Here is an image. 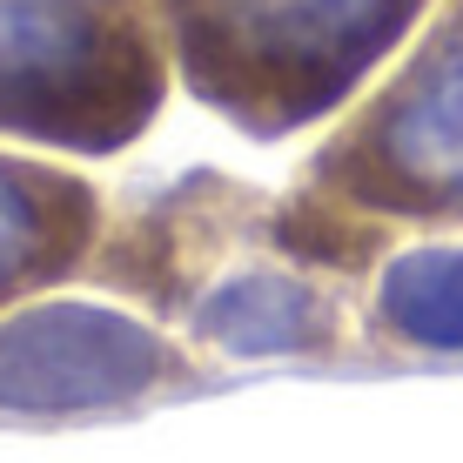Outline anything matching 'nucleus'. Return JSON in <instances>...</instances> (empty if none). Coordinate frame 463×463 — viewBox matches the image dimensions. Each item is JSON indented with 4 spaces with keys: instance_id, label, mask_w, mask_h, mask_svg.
I'll list each match as a JSON object with an SVG mask.
<instances>
[{
    "instance_id": "f257e3e1",
    "label": "nucleus",
    "mask_w": 463,
    "mask_h": 463,
    "mask_svg": "<svg viewBox=\"0 0 463 463\" xmlns=\"http://www.w3.org/2000/svg\"><path fill=\"white\" fill-rule=\"evenodd\" d=\"M336 162L343 188L383 215L463 222V0L430 21Z\"/></svg>"
},
{
    "instance_id": "f03ea898",
    "label": "nucleus",
    "mask_w": 463,
    "mask_h": 463,
    "mask_svg": "<svg viewBox=\"0 0 463 463\" xmlns=\"http://www.w3.org/2000/svg\"><path fill=\"white\" fill-rule=\"evenodd\" d=\"M423 0H202L215 61L289 88V115L323 108L417 21Z\"/></svg>"
},
{
    "instance_id": "7ed1b4c3",
    "label": "nucleus",
    "mask_w": 463,
    "mask_h": 463,
    "mask_svg": "<svg viewBox=\"0 0 463 463\" xmlns=\"http://www.w3.org/2000/svg\"><path fill=\"white\" fill-rule=\"evenodd\" d=\"M121 81V41L81 0H0V121L61 128L101 115Z\"/></svg>"
},
{
    "instance_id": "20e7f679",
    "label": "nucleus",
    "mask_w": 463,
    "mask_h": 463,
    "mask_svg": "<svg viewBox=\"0 0 463 463\" xmlns=\"http://www.w3.org/2000/svg\"><path fill=\"white\" fill-rule=\"evenodd\" d=\"M155 370H162V343L121 316L41 309L0 329V403H101L141 390Z\"/></svg>"
},
{
    "instance_id": "39448f33",
    "label": "nucleus",
    "mask_w": 463,
    "mask_h": 463,
    "mask_svg": "<svg viewBox=\"0 0 463 463\" xmlns=\"http://www.w3.org/2000/svg\"><path fill=\"white\" fill-rule=\"evenodd\" d=\"M383 323L410 343L463 349V249H417L383 276Z\"/></svg>"
},
{
    "instance_id": "423d86ee",
    "label": "nucleus",
    "mask_w": 463,
    "mask_h": 463,
    "mask_svg": "<svg viewBox=\"0 0 463 463\" xmlns=\"http://www.w3.org/2000/svg\"><path fill=\"white\" fill-rule=\"evenodd\" d=\"M209 329L235 349H289L316 329V302L282 276H249L209 302Z\"/></svg>"
},
{
    "instance_id": "0eeeda50",
    "label": "nucleus",
    "mask_w": 463,
    "mask_h": 463,
    "mask_svg": "<svg viewBox=\"0 0 463 463\" xmlns=\"http://www.w3.org/2000/svg\"><path fill=\"white\" fill-rule=\"evenodd\" d=\"M47 242V202L21 168H0V289L27 276V262Z\"/></svg>"
}]
</instances>
